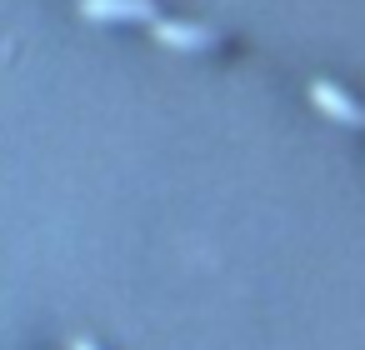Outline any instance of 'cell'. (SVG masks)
<instances>
[{
	"mask_svg": "<svg viewBox=\"0 0 365 350\" xmlns=\"http://www.w3.org/2000/svg\"><path fill=\"white\" fill-rule=\"evenodd\" d=\"M81 16H91V21H150L155 26L150 0H81Z\"/></svg>",
	"mask_w": 365,
	"mask_h": 350,
	"instance_id": "2",
	"label": "cell"
},
{
	"mask_svg": "<svg viewBox=\"0 0 365 350\" xmlns=\"http://www.w3.org/2000/svg\"><path fill=\"white\" fill-rule=\"evenodd\" d=\"M160 46H175V51H210L215 46V31L205 26H180V21H155L150 26Z\"/></svg>",
	"mask_w": 365,
	"mask_h": 350,
	"instance_id": "3",
	"label": "cell"
},
{
	"mask_svg": "<svg viewBox=\"0 0 365 350\" xmlns=\"http://www.w3.org/2000/svg\"><path fill=\"white\" fill-rule=\"evenodd\" d=\"M310 105L320 110V115H330V120H340V125H365V105H355L340 86H330V81H315L310 86Z\"/></svg>",
	"mask_w": 365,
	"mask_h": 350,
	"instance_id": "1",
	"label": "cell"
},
{
	"mask_svg": "<svg viewBox=\"0 0 365 350\" xmlns=\"http://www.w3.org/2000/svg\"><path fill=\"white\" fill-rule=\"evenodd\" d=\"M71 350H96V345H91V340H76V345H71Z\"/></svg>",
	"mask_w": 365,
	"mask_h": 350,
	"instance_id": "4",
	"label": "cell"
}]
</instances>
